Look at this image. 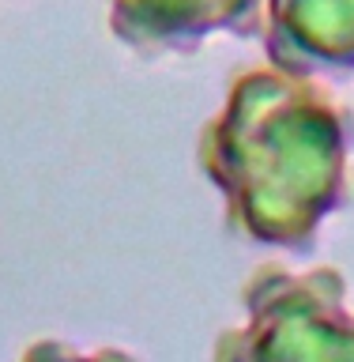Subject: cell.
<instances>
[{
    "instance_id": "obj_1",
    "label": "cell",
    "mask_w": 354,
    "mask_h": 362,
    "mask_svg": "<svg viewBox=\"0 0 354 362\" xmlns=\"http://www.w3.org/2000/svg\"><path fill=\"white\" fill-rule=\"evenodd\" d=\"M354 117L317 79L249 68L200 129L196 166L219 189L226 230L253 245L313 253L347 197Z\"/></svg>"
},
{
    "instance_id": "obj_2",
    "label": "cell",
    "mask_w": 354,
    "mask_h": 362,
    "mask_svg": "<svg viewBox=\"0 0 354 362\" xmlns=\"http://www.w3.org/2000/svg\"><path fill=\"white\" fill-rule=\"evenodd\" d=\"M245 325L215 339L211 362H354V310L339 268H256L242 287Z\"/></svg>"
},
{
    "instance_id": "obj_3",
    "label": "cell",
    "mask_w": 354,
    "mask_h": 362,
    "mask_svg": "<svg viewBox=\"0 0 354 362\" xmlns=\"http://www.w3.org/2000/svg\"><path fill=\"white\" fill-rule=\"evenodd\" d=\"M110 34L136 57L192 53L215 34L256 38L260 0H106Z\"/></svg>"
},
{
    "instance_id": "obj_4",
    "label": "cell",
    "mask_w": 354,
    "mask_h": 362,
    "mask_svg": "<svg viewBox=\"0 0 354 362\" xmlns=\"http://www.w3.org/2000/svg\"><path fill=\"white\" fill-rule=\"evenodd\" d=\"M256 38L276 72L354 76V0H260Z\"/></svg>"
},
{
    "instance_id": "obj_5",
    "label": "cell",
    "mask_w": 354,
    "mask_h": 362,
    "mask_svg": "<svg viewBox=\"0 0 354 362\" xmlns=\"http://www.w3.org/2000/svg\"><path fill=\"white\" fill-rule=\"evenodd\" d=\"M19 362H136V355L121 347H98V351H76L72 344H61V339H34V344L23 351Z\"/></svg>"
}]
</instances>
